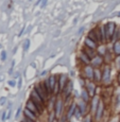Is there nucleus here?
Segmentation results:
<instances>
[{"instance_id":"f257e3e1","label":"nucleus","mask_w":120,"mask_h":122,"mask_svg":"<svg viewBox=\"0 0 120 122\" xmlns=\"http://www.w3.org/2000/svg\"><path fill=\"white\" fill-rule=\"evenodd\" d=\"M117 29V25L114 21H110L105 25V33H106V41L107 43L113 41V36Z\"/></svg>"},{"instance_id":"f03ea898","label":"nucleus","mask_w":120,"mask_h":122,"mask_svg":"<svg viewBox=\"0 0 120 122\" xmlns=\"http://www.w3.org/2000/svg\"><path fill=\"white\" fill-rule=\"evenodd\" d=\"M110 74H112V69L109 65H105L102 70V83L104 85L110 83Z\"/></svg>"},{"instance_id":"7ed1b4c3","label":"nucleus","mask_w":120,"mask_h":122,"mask_svg":"<svg viewBox=\"0 0 120 122\" xmlns=\"http://www.w3.org/2000/svg\"><path fill=\"white\" fill-rule=\"evenodd\" d=\"M26 108L27 109H29V111H31L33 114L34 115H36L37 117L39 116V115H41V111H39V108L38 107L36 106V104H35L34 102H33V101L31 100V99H29L27 101V104H26Z\"/></svg>"},{"instance_id":"20e7f679","label":"nucleus","mask_w":120,"mask_h":122,"mask_svg":"<svg viewBox=\"0 0 120 122\" xmlns=\"http://www.w3.org/2000/svg\"><path fill=\"white\" fill-rule=\"evenodd\" d=\"M94 72H95V69H94L93 66L90 65H86L83 69V73L85 79H87L88 81H94Z\"/></svg>"},{"instance_id":"39448f33","label":"nucleus","mask_w":120,"mask_h":122,"mask_svg":"<svg viewBox=\"0 0 120 122\" xmlns=\"http://www.w3.org/2000/svg\"><path fill=\"white\" fill-rule=\"evenodd\" d=\"M72 90H73V84H72L71 81L68 80V82H67V84H66L64 90H63V92H64V97L66 98V99H68V98L70 97Z\"/></svg>"},{"instance_id":"423d86ee","label":"nucleus","mask_w":120,"mask_h":122,"mask_svg":"<svg viewBox=\"0 0 120 122\" xmlns=\"http://www.w3.org/2000/svg\"><path fill=\"white\" fill-rule=\"evenodd\" d=\"M91 65H93V67H96V68H99L100 66H102V64L104 63V58H103V56L101 55H96L95 57L91 60Z\"/></svg>"},{"instance_id":"0eeeda50","label":"nucleus","mask_w":120,"mask_h":122,"mask_svg":"<svg viewBox=\"0 0 120 122\" xmlns=\"http://www.w3.org/2000/svg\"><path fill=\"white\" fill-rule=\"evenodd\" d=\"M63 111V100L62 99H57L54 103V114L55 116H61Z\"/></svg>"},{"instance_id":"6e6552de","label":"nucleus","mask_w":120,"mask_h":122,"mask_svg":"<svg viewBox=\"0 0 120 122\" xmlns=\"http://www.w3.org/2000/svg\"><path fill=\"white\" fill-rule=\"evenodd\" d=\"M103 111H104V104H103L102 101H100V102H99V105H98V108H97V111H96V114H95L96 120H97V121H100V119L102 118Z\"/></svg>"},{"instance_id":"1a4fd4ad","label":"nucleus","mask_w":120,"mask_h":122,"mask_svg":"<svg viewBox=\"0 0 120 122\" xmlns=\"http://www.w3.org/2000/svg\"><path fill=\"white\" fill-rule=\"evenodd\" d=\"M86 90L88 91L90 97H95V92H96V85L94 84V82L88 81L86 83Z\"/></svg>"},{"instance_id":"9d476101","label":"nucleus","mask_w":120,"mask_h":122,"mask_svg":"<svg viewBox=\"0 0 120 122\" xmlns=\"http://www.w3.org/2000/svg\"><path fill=\"white\" fill-rule=\"evenodd\" d=\"M34 90L36 91L37 93H38V96H39V97H41L42 99H43V100L45 101V102H46V100L49 98L48 96H47V93H46V92H45V91L43 90V88H42V86L39 85V84H38V85H36V86H35V87H34Z\"/></svg>"},{"instance_id":"9b49d317","label":"nucleus","mask_w":120,"mask_h":122,"mask_svg":"<svg viewBox=\"0 0 120 122\" xmlns=\"http://www.w3.org/2000/svg\"><path fill=\"white\" fill-rule=\"evenodd\" d=\"M83 52H85V54L87 55L90 60H93V58L97 55V51H96L95 49H90V48L85 47V46H84V48H83Z\"/></svg>"},{"instance_id":"f8f14e48","label":"nucleus","mask_w":120,"mask_h":122,"mask_svg":"<svg viewBox=\"0 0 120 122\" xmlns=\"http://www.w3.org/2000/svg\"><path fill=\"white\" fill-rule=\"evenodd\" d=\"M84 46L85 47H88V48H90V49H97L98 47H99V45L97 43H95L94 41H91L90 38H88V37H86L85 39H84Z\"/></svg>"},{"instance_id":"ddd939ff","label":"nucleus","mask_w":120,"mask_h":122,"mask_svg":"<svg viewBox=\"0 0 120 122\" xmlns=\"http://www.w3.org/2000/svg\"><path fill=\"white\" fill-rule=\"evenodd\" d=\"M68 82V79H67V76H65V74H61L60 76V79H58V84H60V88H61V92H63V90H64L66 84H67Z\"/></svg>"},{"instance_id":"4468645a","label":"nucleus","mask_w":120,"mask_h":122,"mask_svg":"<svg viewBox=\"0 0 120 122\" xmlns=\"http://www.w3.org/2000/svg\"><path fill=\"white\" fill-rule=\"evenodd\" d=\"M99 28V32H100V39H101V43L105 44L107 43L106 41V33H105V25H100Z\"/></svg>"},{"instance_id":"2eb2a0df","label":"nucleus","mask_w":120,"mask_h":122,"mask_svg":"<svg viewBox=\"0 0 120 122\" xmlns=\"http://www.w3.org/2000/svg\"><path fill=\"white\" fill-rule=\"evenodd\" d=\"M56 76H50L48 78V81H49V86H50V92L51 95H53V90H54V86L57 82V80L55 79Z\"/></svg>"},{"instance_id":"dca6fc26","label":"nucleus","mask_w":120,"mask_h":122,"mask_svg":"<svg viewBox=\"0 0 120 122\" xmlns=\"http://www.w3.org/2000/svg\"><path fill=\"white\" fill-rule=\"evenodd\" d=\"M79 60L81 61V62L83 63V64H85V65H89V63L91 62V60L88 57L87 55L85 54V52H83V51H81V53H80Z\"/></svg>"},{"instance_id":"f3484780","label":"nucleus","mask_w":120,"mask_h":122,"mask_svg":"<svg viewBox=\"0 0 120 122\" xmlns=\"http://www.w3.org/2000/svg\"><path fill=\"white\" fill-rule=\"evenodd\" d=\"M23 116H25L26 118L31 119V120H33V121H36L37 120V116H36V115H34L31 111H29V109H27V108L23 111Z\"/></svg>"},{"instance_id":"a211bd4d","label":"nucleus","mask_w":120,"mask_h":122,"mask_svg":"<svg viewBox=\"0 0 120 122\" xmlns=\"http://www.w3.org/2000/svg\"><path fill=\"white\" fill-rule=\"evenodd\" d=\"M94 81L95 82H100L102 81V71L98 68L95 69V72H94Z\"/></svg>"},{"instance_id":"6ab92c4d","label":"nucleus","mask_w":120,"mask_h":122,"mask_svg":"<svg viewBox=\"0 0 120 122\" xmlns=\"http://www.w3.org/2000/svg\"><path fill=\"white\" fill-rule=\"evenodd\" d=\"M81 98H82V100H83L85 103H88V102H89L90 96H89L88 91L86 90V89H83V90L81 91Z\"/></svg>"},{"instance_id":"aec40b11","label":"nucleus","mask_w":120,"mask_h":122,"mask_svg":"<svg viewBox=\"0 0 120 122\" xmlns=\"http://www.w3.org/2000/svg\"><path fill=\"white\" fill-rule=\"evenodd\" d=\"M99 102H100V100L98 99V97H94L93 99V105H91V112H94V114H96V111H97L98 108V105H99Z\"/></svg>"},{"instance_id":"412c9836","label":"nucleus","mask_w":120,"mask_h":122,"mask_svg":"<svg viewBox=\"0 0 120 122\" xmlns=\"http://www.w3.org/2000/svg\"><path fill=\"white\" fill-rule=\"evenodd\" d=\"M113 52L116 55H120V41H117L114 43L113 46Z\"/></svg>"},{"instance_id":"4be33fe9","label":"nucleus","mask_w":120,"mask_h":122,"mask_svg":"<svg viewBox=\"0 0 120 122\" xmlns=\"http://www.w3.org/2000/svg\"><path fill=\"white\" fill-rule=\"evenodd\" d=\"M76 104H73L72 103L71 105H70L69 109H68V114H67V119H70L72 116H74V109H76Z\"/></svg>"},{"instance_id":"5701e85b","label":"nucleus","mask_w":120,"mask_h":122,"mask_svg":"<svg viewBox=\"0 0 120 122\" xmlns=\"http://www.w3.org/2000/svg\"><path fill=\"white\" fill-rule=\"evenodd\" d=\"M78 107H79V108H80V112H82V115H83V116H84V115L86 114V103L84 102L83 100H82L81 102L79 103V105H78Z\"/></svg>"},{"instance_id":"b1692460","label":"nucleus","mask_w":120,"mask_h":122,"mask_svg":"<svg viewBox=\"0 0 120 122\" xmlns=\"http://www.w3.org/2000/svg\"><path fill=\"white\" fill-rule=\"evenodd\" d=\"M113 41H120V29L119 28H117L116 31H115L114 36H113Z\"/></svg>"},{"instance_id":"393cba45","label":"nucleus","mask_w":120,"mask_h":122,"mask_svg":"<svg viewBox=\"0 0 120 122\" xmlns=\"http://www.w3.org/2000/svg\"><path fill=\"white\" fill-rule=\"evenodd\" d=\"M82 116H83V115H82V112H80V108L78 107V105H77V106H76V109H74V117H76L77 119H81Z\"/></svg>"},{"instance_id":"a878e982","label":"nucleus","mask_w":120,"mask_h":122,"mask_svg":"<svg viewBox=\"0 0 120 122\" xmlns=\"http://www.w3.org/2000/svg\"><path fill=\"white\" fill-rule=\"evenodd\" d=\"M29 48H30V41L29 39H26L25 43H23V51L27 52V51L29 50Z\"/></svg>"},{"instance_id":"bb28decb","label":"nucleus","mask_w":120,"mask_h":122,"mask_svg":"<svg viewBox=\"0 0 120 122\" xmlns=\"http://www.w3.org/2000/svg\"><path fill=\"white\" fill-rule=\"evenodd\" d=\"M5 58H6V52L3 50V51H1V61L2 62H4Z\"/></svg>"},{"instance_id":"cd10ccee","label":"nucleus","mask_w":120,"mask_h":122,"mask_svg":"<svg viewBox=\"0 0 120 122\" xmlns=\"http://www.w3.org/2000/svg\"><path fill=\"white\" fill-rule=\"evenodd\" d=\"M5 103H6V98L5 97H1V98H0V105H1V106H2V105H4Z\"/></svg>"},{"instance_id":"c85d7f7f","label":"nucleus","mask_w":120,"mask_h":122,"mask_svg":"<svg viewBox=\"0 0 120 122\" xmlns=\"http://www.w3.org/2000/svg\"><path fill=\"white\" fill-rule=\"evenodd\" d=\"M8 84H9V86H11V87H15L16 82L14 81V80H10V81L8 82Z\"/></svg>"},{"instance_id":"c756f323","label":"nucleus","mask_w":120,"mask_h":122,"mask_svg":"<svg viewBox=\"0 0 120 122\" xmlns=\"http://www.w3.org/2000/svg\"><path fill=\"white\" fill-rule=\"evenodd\" d=\"M6 115H8V112L4 111L3 112H2V116H1V120L2 121H5L6 120Z\"/></svg>"},{"instance_id":"7c9ffc66","label":"nucleus","mask_w":120,"mask_h":122,"mask_svg":"<svg viewBox=\"0 0 120 122\" xmlns=\"http://www.w3.org/2000/svg\"><path fill=\"white\" fill-rule=\"evenodd\" d=\"M116 66L118 68V70H120V55H118V57L116 58Z\"/></svg>"},{"instance_id":"2f4dec72","label":"nucleus","mask_w":120,"mask_h":122,"mask_svg":"<svg viewBox=\"0 0 120 122\" xmlns=\"http://www.w3.org/2000/svg\"><path fill=\"white\" fill-rule=\"evenodd\" d=\"M17 88H18V89L21 88V78H20V76L18 78V85H17Z\"/></svg>"},{"instance_id":"473e14b6","label":"nucleus","mask_w":120,"mask_h":122,"mask_svg":"<svg viewBox=\"0 0 120 122\" xmlns=\"http://www.w3.org/2000/svg\"><path fill=\"white\" fill-rule=\"evenodd\" d=\"M84 122H91V117H90V116H86Z\"/></svg>"},{"instance_id":"72a5a7b5","label":"nucleus","mask_w":120,"mask_h":122,"mask_svg":"<svg viewBox=\"0 0 120 122\" xmlns=\"http://www.w3.org/2000/svg\"><path fill=\"white\" fill-rule=\"evenodd\" d=\"M21 122H35V121H33V120H31V119H29V118H23V120L21 121Z\"/></svg>"},{"instance_id":"f704fd0d","label":"nucleus","mask_w":120,"mask_h":122,"mask_svg":"<svg viewBox=\"0 0 120 122\" xmlns=\"http://www.w3.org/2000/svg\"><path fill=\"white\" fill-rule=\"evenodd\" d=\"M20 112H21V107H19V108L17 109V112H16V115H15V117L17 118L18 116H19V114H20Z\"/></svg>"},{"instance_id":"c9c22d12","label":"nucleus","mask_w":120,"mask_h":122,"mask_svg":"<svg viewBox=\"0 0 120 122\" xmlns=\"http://www.w3.org/2000/svg\"><path fill=\"white\" fill-rule=\"evenodd\" d=\"M46 1H47V0H43V3H42V6H45V5H46Z\"/></svg>"},{"instance_id":"e433bc0d","label":"nucleus","mask_w":120,"mask_h":122,"mask_svg":"<svg viewBox=\"0 0 120 122\" xmlns=\"http://www.w3.org/2000/svg\"><path fill=\"white\" fill-rule=\"evenodd\" d=\"M31 67H33V68H36V65H35L34 63H32V64H31Z\"/></svg>"},{"instance_id":"4c0bfd02","label":"nucleus","mask_w":120,"mask_h":122,"mask_svg":"<svg viewBox=\"0 0 120 122\" xmlns=\"http://www.w3.org/2000/svg\"><path fill=\"white\" fill-rule=\"evenodd\" d=\"M41 74H42V76H45V74H46V71H43Z\"/></svg>"},{"instance_id":"58836bf2","label":"nucleus","mask_w":120,"mask_h":122,"mask_svg":"<svg viewBox=\"0 0 120 122\" xmlns=\"http://www.w3.org/2000/svg\"><path fill=\"white\" fill-rule=\"evenodd\" d=\"M118 82L120 83V73H119V76H118Z\"/></svg>"},{"instance_id":"ea45409f","label":"nucleus","mask_w":120,"mask_h":122,"mask_svg":"<svg viewBox=\"0 0 120 122\" xmlns=\"http://www.w3.org/2000/svg\"><path fill=\"white\" fill-rule=\"evenodd\" d=\"M2 81V76H0V82H1Z\"/></svg>"},{"instance_id":"a19ab883","label":"nucleus","mask_w":120,"mask_h":122,"mask_svg":"<svg viewBox=\"0 0 120 122\" xmlns=\"http://www.w3.org/2000/svg\"><path fill=\"white\" fill-rule=\"evenodd\" d=\"M0 49H1V45H0Z\"/></svg>"},{"instance_id":"79ce46f5","label":"nucleus","mask_w":120,"mask_h":122,"mask_svg":"<svg viewBox=\"0 0 120 122\" xmlns=\"http://www.w3.org/2000/svg\"><path fill=\"white\" fill-rule=\"evenodd\" d=\"M118 16H120V13H119V14H118Z\"/></svg>"},{"instance_id":"37998d69","label":"nucleus","mask_w":120,"mask_h":122,"mask_svg":"<svg viewBox=\"0 0 120 122\" xmlns=\"http://www.w3.org/2000/svg\"><path fill=\"white\" fill-rule=\"evenodd\" d=\"M53 122H55V121H53Z\"/></svg>"}]
</instances>
